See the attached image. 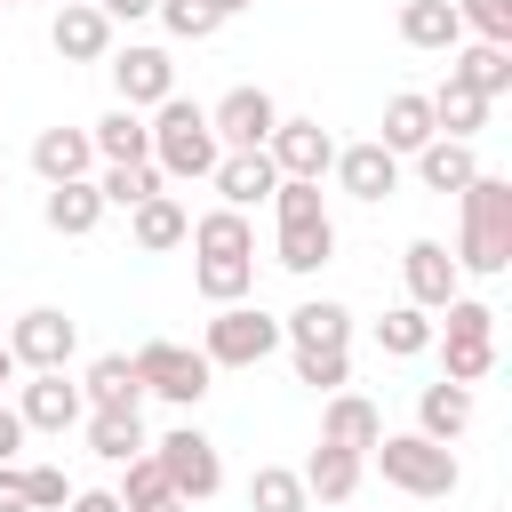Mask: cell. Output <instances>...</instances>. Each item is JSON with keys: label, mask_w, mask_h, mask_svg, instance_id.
<instances>
[{"label": "cell", "mask_w": 512, "mask_h": 512, "mask_svg": "<svg viewBox=\"0 0 512 512\" xmlns=\"http://www.w3.org/2000/svg\"><path fill=\"white\" fill-rule=\"evenodd\" d=\"M456 208H464V224H456V272H472V280L512 272V176L480 168L456 192Z\"/></svg>", "instance_id": "1"}, {"label": "cell", "mask_w": 512, "mask_h": 512, "mask_svg": "<svg viewBox=\"0 0 512 512\" xmlns=\"http://www.w3.org/2000/svg\"><path fill=\"white\" fill-rule=\"evenodd\" d=\"M272 224H280V240H272L280 272L312 280V272L336 256V216H328V192H320L312 176H280V184H272Z\"/></svg>", "instance_id": "2"}, {"label": "cell", "mask_w": 512, "mask_h": 512, "mask_svg": "<svg viewBox=\"0 0 512 512\" xmlns=\"http://www.w3.org/2000/svg\"><path fill=\"white\" fill-rule=\"evenodd\" d=\"M144 128H152V168H160L168 184H192V176H208V168L224 160V144H216V128H208V104H192V96H160Z\"/></svg>", "instance_id": "3"}, {"label": "cell", "mask_w": 512, "mask_h": 512, "mask_svg": "<svg viewBox=\"0 0 512 512\" xmlns=\"http://www.w3.org/2000/svg\"><path fill=\"white\" fill-rule=\"evenodd\" d=\"M368 464L384 472V488H400V496H424V504L456 496V480H464L456 448H448V440H424V432H384V440L368 448Z\"/></svg>", "instance_id": "4"}, {"label": "cell", "mask_w": 512, "mask_h": 512, "mask_svg": "<svg viewBox=\"0 0 512 512\" xmlns=\"http://www.w3.org/2000/svg\"><path fill=\"white\" fill-rule=\"evenodd\" d=\"M440 312H448V320L432 328V344H440L448 384H480V376L496 368V304H480V296H448Z\"/></svg>", "instance_id": "5"}, {"label": "cell", "mask_w": 512, "mask_h": 512, "mask_svg": "<svg viewBox=\"0 0 512 512\" xmlns=\"http://www.w3.org/2000/svg\"><path fill=\"white\" fill-rule=\"evenodd\" d=\"M128 360H136V384H144L152 400H168V408H184V416L208 400V376H216V368H208V352H200V344L152 336V344H136Z\"/></svg>", "instance_id": "6"}, {"label": "cell", "mask_w": 512, "mask_h": 512, "mask_svg": "<svg viewBox=\"0 0 512 512\" xmlns=\"http://www.w3.org/2000/svg\"><path fill=\"white\" fill-rule=\"evenodd\" d=\"M200 352H208V368H256V360L280 352V320L256 312L248 296H240V304H216L208 328H200Z\"/></svg>", "instance_id": "7"}, {"label": "cell", "mask_w": 512, "mask_h": 512, "mask_svg": "<svg viewBox=\"0 0 512 512\" xmlns=\"http://www.w3.org/2000/svg\"><path fill=\"white\" fill-rule=\"evenodd\" d=\"M152 464H160V480H168L184 504H208V496L224 488V456H216V440H208L200 424L160 432V440H152Z\"/></svg>", "instance_id": "8"}, {"label": "cell", "mask_w": 512, "mask_h": 512, "mask_svg": "<svg viewBox=\"0 0 512 512\" xmlns=\"http://www.w3.org/2000/svg\"><path fill=\"white\" fill-rule=\"evenodd\" d=\"M104 72H112V88H120V104H128V112H152L160 96H176V56H168V48H152V40L112 48V56H104Z\"/></svg>", "instance_id": "9"}, {"label": "cell", "mask_w": 512, "mask_h": 512, "mask_svg": "<svg viewBox=\"0 0 512 512\" xmlns=\"http://www.w3.org/2000/svg\"><path fill=\"white\" fill-rule=\"evenodd\" d=\"M0 344L16 352V368H64V360L80 352V320L56 312V304H32V312H16V328H8Z\"/></svg>", "instance_id": "10"}, {"label": "cell", "mask_w": 512, "mask_h": 512, "mask_svg": "<svg viewBox=\"0 0 512 512\" xmlns=\"http://www.w3.org/2000/svg\"><path fill=\"white\" fill-rule=\"evenodd\" d=\"M272 120H280V104H272L264 88H248V80H240V88H224V96L208 104V128H216V144H224V152H256V144L272 136Z\"/></svg>", "instance_id": "11"}, {"label": "cell", "mask_w": 512, "mask_h": 512, "mask_svg": "<svg viewBox=\"0 0 512 512\" xmlns=\"http://www.w3.org/2000/svg\"><path fill=\"white\" fill-rule=\"evenodd\" d=\"M16 416H24V432H72L88 416V400L64 368H32V384H16Z\"/></svg>", "instance_id": "12"}, {"label": "cell", "mask_w": 512, "mask_h": 512, "mask_svg": "<svg viewBox=\"0 0 512 512\" xmlns=\"http://www.w3.org/2000/svg\"><path fill=\"white\" fill-rule=\"evenodd\" d=\"M328 176H336V192H352V200H392L400 192V152H384L376 136L368 144H336V160H328Z\"/></svg>", "instance_id": "13"}, {"label": "cell", "mask_w": 512, "mask_h": 512, "mask_svg": "<svg viewBox=\"0 0 512 512\" xmlns=\"http://www.w3.org/2000/svg\"><path fill=\"white\" fill-rule=\"evenodd\" d=\"M264 152H272V168H280V176H312V184H320V176H328V160H336V136H328L320 120H288V112H280V120H272V136H264Z\"/></svg>", "instance_id": "14"}, {"label": "cell", "mask_w": 512, "mask_h": 512, "mask_svg": "<svg viewBox=\"0 0 512 512\" xmlns=\"http://www.w3.org/2000/svg\"><path fill=\"white\" fill-rule=\"evenodd\" d=\"M48 48H56L64 64H104V56H112V16H104L96 0H72V8H56V24H48Z\"/></svg>", "instance_id": "15"}, {"label": "cell", "mask_w": 512, "mask_h": 512, "mask_svg": "<svg viewBox=\"0 0 512 512\" xmlns=\"http://www.w3.org/2000/svg\"><path fill=\"white\" fill-rule=\"evenodd\" d=\"M400 280H408V304H424V312H440L448 296H456V256L440 248V240H408L400 248Z\"/></svg>", "instance_id": "16"}, {"label": "cell", "mask_w": 512, "mask_h": 512, "mask_svg": "<svg viewBox=\"0 0 512 512\" xmlns=\"http://www.w3.org/2000/svg\"><path fill=\"white\" fill-rule=\"evenodd\" d=\"M280 344H288V352H336V344H352V312H344L336 296H304V304L280 320Z\"/></svg>", "instance_id": "17"}, {"label": "cell", "mask_w": 512, "mask_h": 512, "mask_svg": "<svg viewBox=\"0 0 512 512\" xmlns=\"http://www.w3.org/2000/svg\"><path fill=\"white\" fill-rule=\"evenodd\" d=\"M448 80H464L472 96H512V48L504 40H456L448 48Z\"/></svg>", "instance_id": "18"}, {"label": "cell", "mask_w": 512, "mask_h": 512, "mask_svg": "<svg viewBox=\"0 0 512 512\" xmlns=\"http://www.w3.org/2000/svg\"><path fill=\"white\" fill-rule=\"evenodd\" d=\"M408 160H416V184H424V192H440V200H448V192H464V184L480 176L472 136H432V144H416Z\"/></svg>", "instance_id": "19"}, {"label": "cell", "mask_w": 512, "mask_h": 512, "mask_svg": "<svg viewBox=\"0 0 512 512\" xmlns=\"http://www.w3.org/2000/svg\"><path fill=\"white\" fill-rule=\"evenodd\" d=\"M208 184L224 192V208H256V200H272L280 168H272V152L256 144V152H224V160L208 168Z\"/></svg>", "instance_id": "20"}, {"label": "cell", "mask_w": 512, "mask_h": 512, "mask_svg": "<svg viewBox=\"0 0 512 512\" xmlns=\"http://www.w3.org/2000/svg\"><path fill=\"white\" fill-rule=\"evenodd\" d=\"M40 216H48V232H64V240H88V232L104 224V192H96V176H72V184H48V200H40Z\"/></svg>", "instance_id": "21"}, {"label": "cell", "mask_w": 512, "mask_h": 512, "mask_svg": "<svg viewBox=\"0 0 512 512\" xmlns=\"http://www.w3.org/2000/svg\"><path fill=\"white\" fill-rule=\"evenodd\" d=\"M320 440H336V448L368 456V448L384 440V416H376V400H360V392H328V408H320Z\"/></svg>", "instance_id": "22"}, {"label": "cell", "mask_w": 512, "mask_h": 512, "mask_svg": "<svg viewBox=\"0 0 512 512\" xmlns=\"http://www.w3.org/2000/svg\"><path fill=\"white\" fill-rule=\"evenodd\" d=\"M32 168H40V184H72V176H88V168H96L88 128H40V136H32Z\"/></svg>", "instance_id": "23"}, {"label": "cell", "mask_w": 512, "mask_h": 512, "mask_svg": "<svg viewBox=\"0 0 512 512\" xmlns=\"http://www.w3.org/2000/svg\"><path fill=\"white\" fill-rule=\"evenodd\" d=\"M184 232H192V216H184V200H168V192H152V200H136V208H128V240H136L144 256L184 248Z\"/></svg>", "instance_id": "24"}, {"label": "cell", "mask_w": 512, "mask_h": 512, "mask_svg": "<svg viewBox=\"0 0 512 512\" xmlns=\"http://www.w3.org/2000/svg\"><path fill=\"white\" fill-rule=\"evenodd\" d=\"M80 400H88V408H144L136 360H128V352H96L88 376H80Z\"/></svg>", "instance_id": "25"}, {"label": "cell", "mask_w": 512, "mask_h": 512, "mask_svg": "<svg viewBox=\"0 0 512 512\" xmlns=\"http://www.w3.org/2000/svg\"><path fill=\"white\" fill-rule=\"evenodd\" d=\"M80 424H88V448H96L104 464H128V456L152 448V440H144V408H88Z\"/></svg>", "instance_id": "26"}, {"label": "cell", "mask_w": 512, "mask_h": 512, "mask_svg": "<svg viewBox=\"0 0 512 512\" xmlns=\"http://www.w3.org/2000/svg\"><path fill=\"white\" fill-rule=\"evenodd\" d=\"M400 40H408V48H424V56H448V48L464 40L456 0H400Z\"/></svg>", "instance_id": "27"}, {"label": "cell", "mask_w": 512, "mask_h": 512, "mask_svg": "<svg viewBox=\"0 0 512 512\" xmlns=\"http://www.w3.org/2000/svg\"><path fill=\"white\" fill-rule=\"evenodd\" d=\"M464 424H472V384H448V376H440V384L416 392V432H424V440H456Z\"/></svg>", "instance_id": "28"}, {"label": "cell", "mask_w": 512, "mask_h": 512, "mask_svg": "<svg viewBox=\"0 0 512 512\" xmlns=\"http://www.w3.org/2000/svg\"><path fill=\"white\" fill-rule=\"evenodd\" d=\"M360 472H368V456H352V448H336V440H320V448L304 456V488H312L320 504H344V496L360 488Z\"/></svg>", "instance_id": "29"}, {"label": "cell", "mask_w": 512, "mask_h": 512, "mask_svg": "<svg viewBox=\"0 0 512 512\" xmlns=\"http://www.w3.org/2000/svg\"><path fill=\"white\" fill-rule=\"evenodd\" d=\"M424 104H432V136H480L488 128V96H472L464 80H440Z\"/></svg>", "instance_id": "30"}, {"label": "cell", "mask_w": 512, "mask_h": 512, "mask_svg": "<svg viewBox=\"0 0 512 512\" xmlns=\"http://www.w3.org/2000/svg\"><path fill=\"white\" fill-rule=\"evenodd\" d=\"M384 152H416V144H432V104L416 96V88H400V96H384V136H376Z\"/></svg>", "instance_id": "31"}, {"label": "cell", "mask_w": 512, "mask_h": 512, "mask_svg": "<svg viewBox=\"0 0 512 512\" xmlns=\"http://www.w3.org/2000/svg\"><path fill=\"white\" fill-rule=\"evenodd\" d=\"M88 144H96V160H152V128H144V112H128V104H112V112L88 128Z\"/></svg>", "instance_id": "32"}, {"label": "cell", "mask_w": 512, "mask_h": 512, "mask_svg": "<svg viewBox=\"0 0 512 512\" xmlns=\"http://www.w3.org/2000/svg\"><path fill=\"white\" fill-rule=\"evenodd\" d=\"M192 256H256V232H248V208H208L192 232Z\"/></svg>", "instance_id": "33"}, {"label": "cell", "mask_w": 512, "mask_h": 512, "mask_svg": "<svg viewBox=\"0 0 512 512\" xmlns=\"http://www.w3.org/2000/svg\"><path fill=\"white\" fill-rule=\"evenodd\" d=\"M192 288L208 304H240L256 288V256H192Z\"/></svg>", "instance_id": "34"}, {"label": "cell", "mask_w": 512, "mask_h": 512, "mask_svg": "<svg viewBox=\"0 0 512 512\" xmlns=\"http://www.w3.org/2000/svg\"><path fill=\"white\" fill-rule=\"evenodd\" d=\"M248 512H312L304 472H288V464H256V472H248Z\"/></svg>", "instance_id": "35"}, {"label": "cell", "mask_w": 512, "mask_h": 512, "mask_svg": "<svg viewBox=\"0 0 512 512\" xmlns=\"http://www.w3.org/2000/svg\"><path fill=\"white\" fill-rule=\"evenodd\" d=\"M376 352H392V360L432 352V312H424V304H392V312L376 320Z\"/></svg>", "instance_id": "36"}, {"label": "cell", "mask_w": 512, "mask_h": 512, "mask_svg": "<svg viewBox=\"0 0 512 512\" xmlns=\"http://www.w3.org/2000/svg\"><path fill=\"white\" fill-rule=\"evenodd\" d=\"M168 176L152 168V160H104V176H96V192H104V208H136V200H152Z\"/></svg>", "instance_id": "37"}, {"label": "cell", "mask_w": 512, "mask_h": 512, "mask_svg": "<svg viewBox=\"0 0 512 512\" xmlns=\"http://www.w3.org/2000/svg\"><path fill=\"white\" fill-rule=\"evenodd\" d=\"M152 16L168 24V40H208V32L224 24V16L208 8V0H152Z\"/></svg>", "instance_id": "38"}, {"label": "cell", "mask_w": 512, "mask_h": 512, "mask_svg": "<svg viewBox=\"0 0 512 512\" xmlns=\"http://www.w3.org/2000/svg\"><path fill=\"white\" fill-rule=\"evenodd\" d=\"M296 384L344 392V384H352V352H344V344H336V352H296Z\"/></svg>", "instance_id": "39"}, {"label": "cell", "mask_w": 512, "mask_h": 512, "mask_svg": "<svg viewBox=\"0 0 512 512\" xmlns=\"http://www.w3.org/2000/svg\"><path fill=\"white\" fill-rule=\"evenodd\" d=\"M456 24L472 40H504L512 48V0H456Z\"/></svg>", "instance_id": "40"}, {"label": "cell", "mask_w": 512, "mask_h": 512, "mask_svg": "<svg viewBox=\"0 0 512 512\" xmlns=\"http://www.w3.org/2000/svg\"><path fill=\"white\" fill-rule=\"evenodd\" d=\"M16 472H24V504H32V512H64V504H72V480H64L56 464H16Z\"/></svg>", "instance_id": "41"}, {"label": "cell", "mask_w": 512, "mask_h": 512, "mask_svg": "<svg viewBox=\"0 0 512 512\" xmlns=\"http://www.w3.org/2000/svg\"><path fill=\"white\" fill-rule=\"evenodd\" d=\"M16 448H24V416L0 400V464H16Z\"/></svg>", "instance_id": "42"}, {"label": "cell", "mask_w": 512, "mask_h": 512, "mask_svg": "<svg viewBox=\"0 0 512 512\" xmlns=\"http://www.w3.org/2000/svg\"><path fill=\"white\" fill-rule=\"evenodd\" d=\"M0 512H32V504H24V472H16V464H0Z\"/></svg>", "instance_id": "43"}, {"label": "cell", "mask_w": 512, "mask_h": 512, "mask_svg": "<svg viewBox=\"0 0 512 512\" xmlns=\"http://www.w3.org/2000/svg\"><path fill=\"white\" fill-rule=\"evenodd\" d=\"M64 512H120V496H112V488H72Z\"/></svg>", "instance_id": "44"}, {"label": "cell", "mask_w": 512, "mask_h": 512, "mask_svg": "<svg viewBox=\"0 0 512 512\" xmlns=\"http://www.w3.org/2000/svg\"><path fill=\"white\" fill-rule=\"evenodd\" d=\"M112 24H136V16H152V0H96Z\"/></svg>", "instance_id": "45"}, {"label": "cell", "mask_w": 512, "mask_h": 512, "mask_svg": "<svg viewBox=\"0 0 512 512\" xmlns=\"http://www.w3.org/2000/svg\"><path fill=\"white\" fill-rule=\"evenodd\" d=\"M128 512H192V504H184L176 488H160V496H144V504H128Z\"/></svg>", "instance_id": "46"}, {"label": "cell", "mask_w": 512, "mask_h": 512, "mask_svg": "<svg viewBox=\"0 0 512 512\" xmlns=\"http://www.w3.org/2000/svg\"><path fill=\"white\" fill-rule=\"evenodd\" d=\"M8 384H16V352L0 344V392H8Z\"/></svg>", "instance_id": "47"}, {"label": "cell", "mask_w": 512, "mask_h": 512, "mask_svg": "<svg viewBox=\"0 0 512 512\" xmlns=\"http://www.w3.org/2000/svg\"><path fill=\"white\" fill-rule=\"evenodd\" d=\"M208 8H216V16H240V8H256V0H208Z\"/></svg>", "instance_id": "48"}, {"label": "cell", "mask_w": 512, "mask_h": 512, "mask_svg": "<svg viewBox=\"0 0 512 512\" xmlns=\"http://www.w3.org/2000/svg\"><path fill=\"white\" fill-rule=\"evenodd\" d=\"M56 8H72V0H56Z\"/></svg>", "instance_id": "49"}, {"label": "cell", "mask_w": 512, "mask_h": 512, "mask_svg": "<svg viewBox=\"0 0 512 512\" xmlns=\"http://www.w3.org/2000/svg\"><path fill=\"white\" fill-rule=\"evenodd\" d=\"M0 8H8V0H0Z\"/></svg>", "instance_id": "50"}]
</instances>
